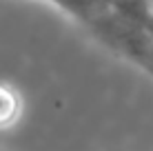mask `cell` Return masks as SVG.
<instances>
[{
  "label": "cell",
  "mask_w": 153,
  "mask_h": 151,
  "mask_svg": "<svg viewBox=\"0 0 153 151\" xmlns=\"http://www.w3.org/2000/svg\"><path fill=\"white\" fill-rule=\"evenodd\" d=\"M138 65L142 67V69H144L146 71V74H149L151 78H153V65H149V62H138Z\"/></svg>",
  "instance_id": "cell-3"
},
{
  "label": "cell",
  "mask_w": 153,
  "mask_h": 151,
  "mask_svg": "<svg viewBox=\"0 0 153 151\" xmlns=\"http://www.w3.org/2000/svg\"><path fill=\"white\" fill-rule=\"evenodd\" d=\"M135 62H149L153 65V29L144 33V45H142V51L138 56H133Z\"/></svg>",
  "instance_id": "cell-2"
},
{
  "label": "cell",
  "mask_w": 153,
  "mask_h": 151,
  "mask_svg": "<svg viewBox=\"0 0 153 151\" xmlns=\"http://www.w3.org/2000/svg\"><path fill=\"white\" fill-rule=\"evenodd\" d=\"M22 109L25 102L20 91L7 82H0V131L16 127L22 116Z\"/></svg>",
  "instance_id": "cell-1"
}]
</instances>
